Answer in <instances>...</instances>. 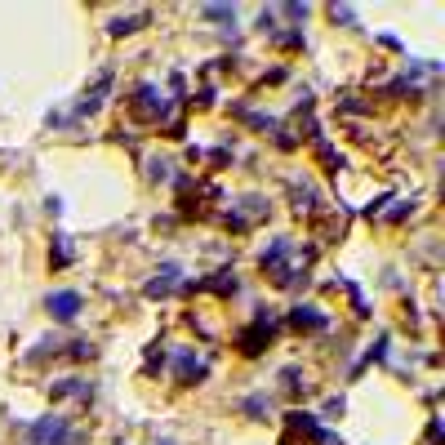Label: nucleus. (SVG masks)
<instances>
[{"label":"nucleus","mask_w":445,"mask_h":445,"mask_svg":"<svg viewBox=\"0 0 445 445\" xmlns=\"http://www.w3.org/2000/svg\"><path fill=\"white\" fill-rule=\"evenodd\" d=\"M22 432H27V445H80V432L71 428L63 414H54V410L41 414V418H31Z\"/></svg>","instance_id":"obj_1"},{"label":"nucleus","mask_w":445,"mask_h":445,"mask_svg":"<svg viewBox=\"0 0 445 445\" xmlns=\"http://www.w3.org/2000/svg\"><path fill=\"white\" fill-rule=\"evenodd\" d=\"M272 339H276V326H272V312L268 307H254V326H245L240 330V352L245 356H258V352H268L272 347Z\"/></svg>","instance_id":"obj_2"},{"label":"nucleus","mask_w":445,"mask_h":445,"mask_svg":"<svg viewBox=\"0 0 445 445\" xmlns=\"http://www.w3.org/2000/svg\"><path fill=\"white\" fill-rule=\"evenodd\" d=\"M129 99H134V107H138V112L147 116V120H156V125H161V120H170V116H174L170 99H165V94L156 89V85H138L134 94H129Z\"/></svg>","instance_id":"obj_3"},{"label":"nucleus","mask_w":445,"mask_h":445,"mask_svg":"<svg viewBox=\"0 0 445 445\" xmlns=\"http://www.w3.org/2000/svg\"><path fill=\"white\" fill-rule=\"evenodd\" d=\"M107 89H112V71H103V76L89 85V94H85V99H80V103L67 112V120H71V125H80L85 116H94V112H99V107L107 103Z\"/></svg>","instance_id":"obj_4"},{"label":"nucleus","mask_w":445,"mask_h":445,"mask_svg":"<svg viewBox=\"0 0 445 445\" xmlns=\"http://www.w3.org/2000/svg\"><path fill=\"white\" fill-rule=\"evenodd\" d=\"M178 285H183V268H178V263H161V272L143 285V298H152V303L156 298H170Z\"/></svg>","instance_id":"obj_5"},{"label":"nucleus","mask_w":445,"mask_h":445,"mask_svg":"<svg viewBox=\"0 0 445 445\" xmlns=\"http://www.w3.org/2000/svg\"><path fill=\"white\" fill-rule=\"evenodd\" d=\"M45 312H50L54 321H76L80 312H85V298L76 290H54V294H45Z\"/></svg>","instance_id":"obj_6"},{"label":"nucleus","mask_w":445,"mask_h":445,"mask_svg":"<svg viewBox=\"0 0 445 445\" xmlns=\"http://www.w3.org/2000/svg\"><path fill=\"white\" fill-rule=\"evenodd\" d=\"M174 374H178V383H205L210 365L191 352V347H178V352H174Z\"/></svg>","instance_id":"obj_7"},{"label":"nucleus","mask_w":445,"mask_h":445,"mask_svg":"<svg viewBox=\"0 0 445 445\" xmlns=\"http://www.w3.org/2000/svg\"><path fill=\"white\" fill-rule=\"evenodd\" d=\"M290 326L298 334H321V330H330V316H326V312H316V307H307V303H294Z\"/></svg>","instance_id":"obj_8"},{"label":"nucleus","mask_w":445,"mask_h":445,"mask_svg":"<svg viewBox=\"0 0 445 445\" xmlns=\"http://www.w3.org/2000/svg\"><path fill=\"white\" fill-rule=\"evenodd\" d=\"M50 268H54V272L71 268V240H67L63 232H54V245H50Z\"/></svg>","instance_id":"obj_9"},{"label":"nucleus","mask_w":445,"mask_h":445,"mask_svg":"<svg viewBox=\"0 0 445 445\" xmlns=\"http://www.w3.org/2000/svg\"><path fill=\"white\" fill-rule=\"evenodd\" d=\"M147 178L152 183H174V161L170 156H147Z\"/></svg>","instance_id":"obj_10"},{"label":"nucleus","mask_w":445,"mask_h":445,"mask_svg":"<svg viewBox=\"0 0 445 445\" xmlns=\"http://www.w3.org/2000/svg\"><path fill=\"white\" fill-rule=\"evenodd\" d=\"M268 210H272V205H268V196L249 191V196H240V210H236V214H240V219H245V214H249V219H268Z\"/></svg>","instance_id":"obj_11"},{"label":"nucleus","mask_w":445,"mask_h":445,"mask_svg":"<svg viewBox=\"0 0 445 445\" xmlns=\"http://www.w3.org/2000/svg\"><path fill=\"white\" fill-rule=\"evenodd\" d=\"M147 18H152V14H129V18H116V22H112V27H107V31H112V36H129V31L147 27Z\"/></svg>","instance_id":"obj_12"},{"label":"nucleus","mask_w":445,"mask_h":445,"mask_svg":"<svg viewBox=\"0 0 445 445\" xmlns=\"http://www.w3.org/2000/svg\"><path fill=\"white\" fill-rule=\"evenodd\" d=\"M200 14H205L210 22H223V27H227V22H236V5H205Z\"/></svg>","instance_id":"obj_13"},{"label":"nucleus","mask_w":445,"mask_h":445,"mask_svg":"<svg viewBox=\"0 0 445 445\" xmlns=\"http://www.w3.org/2000/svg\"><path fill=\"white\" fill-rule=\"evenodd\" d=\"M94 396V388H85V383H80V379H63V383H54V401H58V396Z\"/></svg>","instance_id":"obj_14"},{"label":"nucleus","mask_w":445,"mask_h":445,"mask_svg":"<svg viewBox=\"0 0 445 445\" xmlns=\"http://www.w3.org/2000/svg\"><path fill=\"white\" fill-rule=\"evenodd\" d=\"M307 441H312V445H343L339 432H330V428H321V423L312 428V437H307Z\"/></svg>","instance_id":"obj_15"},{"label":"nucleus","mask_w":445,"mask_h":445,"mask_svg":"<svg viewBox=\"0 0 445 445\" xmlns=\"http://www.w3.org/2000/svg\"><path fill=\"white\" fill-rule=\"evenodd\" d=\"M294 210H316V191H312V187H294Z\"/></svg>","instance_id":"obj_16"},{"label":"nucleus","mask_w":445,"mask_h":445,"mask_svg":"<svg viewBox=\"0 0 445 445\" xmlns=\"http://www.w3.org/2000/svg\"><path fill=\"white\" fill-rule=\"evenodd\" d=\"M281 379H285V388H290V396H303V379H298V370H281Z\"/></svg>","instance_id":"obj_17"},{"label":"nucleus","mask_w":445,"mask_h":445,"mask_svg":"<svg viewBox=\"0 0 445 445\" xmlns=\"http://www.w3.org/2000/svg\"><path fill=\"white\" fill-rule=\"evenodd\" d=\"M330 14H334V22H343V27H356V14H352V5H334Z\"/></svg>","instance_id":"obj_18"},{"label":"nucleus","mask_w":445,"mask_h":445,"mask_svg":"<svg viewBox=\"0 0 445 445\" xmlns=\"http://www.w3.org/2000/svg\"><path fill=\"white\" fill-rule=\"evenodd\" d=\"M245 410H249V418H268V401H263V396H249Z\"/></svg>","instance_id":"obj_19"},{"label":"nucleus","mask_w":445,"mask_h":445,"mask_svg":"<svg viewBox=\"0 0 445 445\" xmlns=\"http://www.w3.org/2000/svg\"><path fill=\"white\" fill-rule=\"evenodd\" d=\"M388 205H392V196H388V191H383V196H374V200H370V205H365V219H374V214H383Z\"/></svg>","instance_id":"obj_20"},{"label":"nucleus","mask_w":445,"mask_h":445,"mask_svg":"<svg viewBox=\"0 0 445 445\" xmlns=\"http://www.w3.org/2000/svg\"><path fill=\"white\" fill-rule=\"evenodd\" d=\"M67 352L76 356V360H89V356H94V343H85V339H76V343L67 347Z\"/></svg>","instance_id":"obj_21"},{"label":"nucleus","mask_w":445,"mask_h":445,"mask_svg":"<svg viewBox=\"0 0 445 445\" xmlns=\"http://www.w3.org/2000/svg\"><path fill=\"white\" fill-rule=\"evenodd\" d=\"M223 227H227V232H245V219H240L236 210H227L223 214Z\"/></svg>","instance_id":"obj_22"},{"label":"nucleus","mask_w":445,"mask_h":445,"mask_svg":"<svg viewBox=\"0 0 445 445\" xmlns=\"http://www.w3.org/2000/svg\"><path fill=\"white\" fill-rule=\"evenodd\" d=\"M414 214V200H401V205H392V223H405Z\"/></svg>","instance_id":"obj_23"},{"label":"nucleus","mask_w":445,"mask_h":445,"mask_svg":"<svg viewBox=\"0 0 445 445\" xmlns=\"http://www.w3.org/2000/svg\"><path fill=\"white\" fill-rule=\"evenodd\" d=\"M161 365H165V352H161V347L152 343V352H147V374H156V370H161Z\"/></svg>","instance_id":"obj_24"},{"label":"nucleus","mask_w":445,"mask_h":445,"mask_svg":"<svg viewBox=\"0 0 445 445\" xmlns=\"http://www.w3.org/2000/svg\"><path fill=\"white\" fill-rule=\"evenodd\" d=\"M428 445H441V418L432 414V423H428Z\"/></svg>","instance_id":"obj_25"},{"label":"nucleus","mask_w":445,"mask_h":445,"mask_svg":"<svg viewBox=\"0 0 445 445\" xmlns=\"http://www.w3.org/2000/svg\"><path fill=\"white\" fill-rule=\"evenodd\" d=\"M343 405H347L343 396H330V401H326V418H334V414H343Z\"/></svg>","instance_id":"obj_26"},{"label":"nucleus","mask_w":445,"mask_h":445,"mask_svg":"<svg viewBox=\"0 0 445 445\" xmlns=\"http://www.w3.org/2000/svg\"><path fill=\"white\" fill-rule=\"evenodd\" d=\"M281 45H285V50H298V45H303V31H285Z\"/></svg>","instance_id":"obj_27"},{"label":"nucleus","mask_w":445,"mask_h":445,"mask_svg":"<svg viewBox=\"0 0 445 445\" xmlns=\"http://www.w3.org/2000/svg\"><path fill=\"white\" fill-rule=\"evenodd\" d=\"M258 31H276V18H272V9H263V14H258Z\"/></svg>","instance_id":"obj_28"},{"label":"nucleus","mask_w":445,"mask_h":445,"mask_svg":"<svg viewBox=\"0 0 445 445\" xmlns=\"http://www.w3.org/2000/svg\"><path fill=\"white\" fill-rule=\"evenodd\" d=\"M285 14H290L294 22H303L307 18V5H285Z\"/></svg>","instance_id":"obj_29"},{"label":"nucleus","mask_w":445,"mask_h":445,"mask_svg":"<svg viewBox=\"0 0 445 445\" xmlns=\"http://www.w3.org/2000/svg\"><path fill=\"white\" fill-rule=\"evenodd\" d=\"M161 445H174V441H161Z\"/></svg>","instance_id":"obj_30"},{"label":"nucleus","mask_w":445,"mask_h":445,"mask_svg":"<svg viewBox=\"0 0 445 445\" xmlns=\"http://www.w3.org/2000/svg\"><path fill=\"white\" fill-rule=\"evenodd\" d=\"M116 445H125V441H116Z\"/></svg>","instance_id":"obj_31"}]
</instances>
